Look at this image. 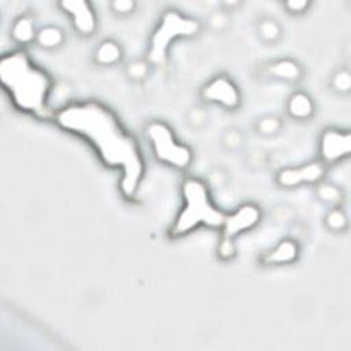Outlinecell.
<instances>
[{
  "instance_id": "obj_1",
  "label": "cell",
  "mask_w": 351,
  "mask_h": 351,
  "mask_svg": "<svg viewBox=\"0 0 351 351\" xmlns=\"http://www.w3.org/2000/svg\"><path fill=\"white\" fill-rule=\"evenodd\" d=\"M56 122L90 140L107 166L122 169L121 191L125 197H134L144 174V159L136 140L107 107L96 101L67 106L59 110Z\"/></svg>"
},
{
  "instance_id": "obj_2",
  "label": "cell",
  "mask_w": 351,
  "mask_h": 351,
  "mask_svg": "<svg viewBox=\"0 0 351 351\" xmlns=\"http://www.w3.org/2000/svg\"><path fill=\"white\" fill-rule=\"evenodd\" d=\"M0 80L18 108L37 115L47 114L49 78L25 52H12L1 58Z\"/></svg>"
},
{
  "instance_id": "obj_3",
  "label": "cell",
  "mask_w": 351,
  "mask_h": 351,
  "mask_svg": "<svg viewBox=\"0 0 351 351\" xmlns=\"http://www.w3.org/2000/svg\"><path fill=\"white\" fill-rule=\"evenodd\" d=\"M184 207L170 228L171 237H180L199 225L222 228L226 215L208 199V186L197 178L188 177L182 182Z\"/></svg>"
},
{
  "instance_id": "obj_4",
  "label": "cell",
  "mask_w": 351,
  "mask_h": 351,
  "mask_svg": "<svg viewBox=\"0 0 351 351\" xmlns=\"http://www.w3.org/2000/svg\"><path fill=\"white\" fill-rule=\"evenodd\" d=\"M200 22L184 16L176 10H167L149 38V47L147 52V60L151 64L160 66L165 63L167 49L174 38L180 37H195L200 33Z\"/></svg>"
},
{
  "instance_id": "obj_5",
  "label": "cell",
  "mask_w": 351,
  "mask_h": 351,
  "mask_svg": "<svg viewBox=\"0 0 351 351\" xmlns=\"http://www.w3.org/2000/svg\"><path fill=\"white\" fill-rule=\"evenodd\" d=\"M145 136L159 162L167 163L176 169H185L191 165V148L177 141L171 129L166 123L160 121H151L145 126Z\"/></svg>"
},
{
  "instance_id": "obj_6",
  "label": "cell",
  "mask_w": 351,
  "mask_h": 351,
  "mask_svg": "<svg viewBox=\"0 0 351 351\" xmlns=\"http://www.w3.org/2000/svg\"><path fill=\"white\" fill-rule=\"evenodd\" d=\"M200 99L206 104H217L229 111L239 108L241 93L234 81L226 75H215L200 89Z\"/></svg>"
},
{
  "instance_id": "obj_7",
  "label": "cell",
  "mask_w": 351,
  "mask_h": 351,
  "mask_svg": "<svg viewBox=\"0 0 351 351\" xmlns=\"http://www.w3.org/2000/svg\"><path fill=\"white\" fill-rule=\"evenodd\" d=\"M319 160L325 165H335L351 152V133L337 128H326L319 134L318 140Z\"/></svg>"
},
{
  "instance_id": "obj_8",
  "label": "cell",
  "mask_w": 351,
  "mask_h": 351,
  "mask_svg": "<svg viewBox=\"0 0 351 351\" xmlns=\"http://www.w3.org/2000/svg\"><path fill=\"white\" fill-rule=\"evenodd\" d=\"M326 167L319 159L302 166L281 167L276 174V182L281 188H296L304 184H318L325 178Z\"/></svg>"
},
{
  "instance_id": "obj_9",
  "label": "cell",
  "mask_w": 351,
  "mask_h": 351,
  "mask_svg": "<svg viewBox=\"0 0 351 351\" xmlns=\"http://www.w3.org/2000/svg\"><path fill=\"white\" fill-rule=\"evenodd\" d=\"M58 5L71 16L73 27L80 36L89 37L95 34L97 29V16L89 1L63 0Z\"/></svg>"
},
{
  "instance_id": "obj_10",
  "label": "cell",
  "mask_w": 351,
  "mask_h": 351,
  "mask_svg": "<svg viewBox=\"0 0 351 351\" xmlns=\"http://www.w3.org/2000/svg\"><path fill=\"white\" fill-rule=\"evenodd\" d=\"M261 210L252 203H245L240 206L230 215H226L222 225V234L225 237L234 239L239 233L254 228L261 221Z\"/></svg>"
},
{
  "instance_id": "obj_11",
  "label": "cell",
  "mask_w": 351,
  "mask_h": 351,
  "mask_svg": "<svg viewBox=\"0 0 351 351\" xmlns=\"http://www.w3.org/2000/svg\"><path fill=\"white\" fill-rule=\"evenodd\" d=\"M299 256V245L295 239H282L274 247L261 255V262L265 266L291 265Z\"/></svg>"
},
{
  "instance_id": "obj_12",
  "label": "cell",
  "mask_w": 351,
  "mask_h": 351,
  "mask_svg": "<svg viewBox=\"0 0 351 351\" xmlns=\"http://www.w3.org/2000/svg\"><path fill=\"white\" fill-rule=\"evenodd\" d=\"M265 73L278 81L284 82H299L304 75L303 66L291 58H280L266 64Z\"/></svg>"
},
{
  "instance_id": "obj_13",
  "label": "cell",
  "mask_w": 351,
  "mask_h": 351,
  "mask_svg": "<svg viewBox=\"0 0 351 351\" xmlns=\"http://www.w3.org/2000/svg\"><path fill=\"white\" fill-rule=\"evenodd\" d=\"M285 111L295 121H308L315 112V104L308 93L295 90L287 99Z\"/></svg>"
},
{
  "instance_id": "obj_14",
  "label": "cell",
  "mask_w": 351,
  "mask_h": 351,
  "mask_svg": "<svg viewBox=\"0 0 351 351\" xmlns=\"http://www.w3.org/2000/svg\"><path fill=\"white\" fill-rule=\"evenodd\" d=\"M122 56L123 51L119 43L110 38L100 41L93 51V62L101 67H111L118 64L122 60Z\"/></svg>"
},
{
  "instance_id": "obj_15",
  "label": "cell",
  "mask_w": 351,
  "mask_h": 351,
  "mask_svg": "<svg viewBox=\"0 0 351 351\" xmlns=\"http://www.w3.org/2000/svg\"><path fill=\"white\" fill-rule=\"evenodd\" d=\"M255 32L258 38L266 45L277 44L282 38V26L273 16L261 18L256 23Z\"/></svg>"
},
{
  "instance_id": "obj_16",
  "label": "cell",
  "mask_w": 351,
  "mask_h": 351,
  "mask_svg": "<svg viewBox=\"0 0 351 351\" xmlns=\"http://www.w3.org/2000/svg\"><path fill=\"white\" fill-rule=\"evenodd\" d=\"M37 30L34 21L29 15L18 16L11 25V37L18 44H30L36 41Z\"/></svg>"
},
{
  "instance_id": "obj_17",
  "label": "cell",
  "mask_w": 351,
  "mask_h": 351,
  "mask_svg": "<svg viewBox=\"0 0 351 351\" xmlns=\"http://www.w3.org/2000/svg\"><path fill=\"white\" fill-rule=\"evenodd\" d=\"M64 32L55 25H45L40 29H37L36 43L40 48L47 51L58 49L64 43Z\"/></svg>"
},
{
  "instance_id": "obj_18",
  "label": "cell",
  "mask_w": 351,
  "mask_h": 351,
  "mask_svg": "<svg viewBox=\"0 0 351 351\" xmlns=\"http://www.w3.org/2000/svg\"><path fill=\"white\" fill-rule=\"evenodd\" d=\"M315 197L324 203L328 207H336V206H341L343 200H344V192L343 189L333 184V182H328V181H319L318 184H315Z\"/></svg>"
},
{
  "instance_id": "obj_19",
  "label": "cell",
  "mask_w": 351,
  "mask_h": 351,
  "mask_svg": "<svg viewBox=\"0 0 351 351\" xmlns=\"http://www.w3.org/2000/svg\"><path fill=\"white\" fill-rule=\"evenodd\" d=\"M282 126L284 121L281 117L276 114H266L255 121L254 129L261 137H274L282 130Z\"/></svg>"
},
{
  "instance_id": "obj_20",
  "label": "cell",
  "mask_w": 351,
  "mask_h": 351,
  "mask_svg": "<svg viewBox=\"0 0 351 351\" xmlns=\"http://www.w3.org/2000/svg\"><path fill=\"white\" fill-rule=\"evenodd\" d=\"M324 225L332 233H343L348 228V217L341 206L329 207L324 215Z\"/></svg>"
},
{
  "instance_id": "obj_21",
  "label": "cell",
  "mask_w": 351,
  "mask_h": 351,
  "mask_svg": "<svg viewBox=\"0 0 351 351\" xmlns=\"http://www.w3.org/2000/svg\"><path fill=\"white\" fill-rule=\"evenodd\" d=\"M184 122L193 132L203 130L210 123V112L204 106L195 104L186 110Z\"/></svg>"
},
{
  "instance_id": "obj_22",
  "label": "cell",
  "mask_w": 351,
  "mask_h": 351,
  "mask_svg": "<svg viewBox=\"0 0 351 351\" xmlns=\"http://www.w3.org/2000/svg\"><path fill=\"white\" fill-rule=\"evenodd\" d=\"M329 88L336 95H348L351 92V71L347 66H341L330 74Z\"/></svg>"
},
{
  "instance_id": "obj_23",
  "label": "cell",
  "mask_w": 351,
  "mask_h": 351,
  "mask_svg": "<svg viewBox=\"0 0 351 351\" xmlns=\"http://www.w3.org/2000/svg\"><path fill=\"white\" fill-rule=\"evenodd\" d=\"M219 141L225 151L239 152L240 149H243V147L245 144V136L241 129H239L236 126H230L223 130Z\"/></svg>"
},
{
  "instance_id": "obj_24",
  "label": "cell",
  "mask_w": 351,
  "mask_h": 351,
  "mask_svg": "<svg viewBox=\"0 0 351 351\" xmlns=\"http://www.w3.org/2000/svg\"><path fill=\"white\" fill-rule=\"evenodd\" d=\"M151 71V63L147 59H133L125 67L126 77L133 82L144 81Z\"/></svg>"
},
{
  "instance_id": "obj_25",
  "label": "cell",
  "mask_w": 351,
  "mask_h": 351,
  "mask_svg": "<svg viewBox=\"0 0 351 351\" xmlns=\"http://www.w3.org/2000/svg\"><path fill=\"white\" fill-rule=\"evenodd\" d=\"M230 180L229 171L219 165H215L207 170L206 174V185L213 189H222L228 185Z\"/></svg>"
},
{
  "instance_id": "obj_26",
  "label": "cell",
  "mask_w": 351,
  "mask_h": 351,
  "mask_svg": "<svg viewBox=\"0 0 351 351\" xmlns=\"http://www.w3.org/2000/svg\"><path fill=\"white\" fill-rule=\"evenodd\" d=\"M229 25H230V15L222 8L211 11L207 16V26L214 33H223L225 30H228Z\"/></svg>"
},
{
  "instance_id": "obj_27",
  "label": "cell",
  "mask_w": 351,
  "mask_h": 351,
  "mask_svg": "<svg viewBox=\"0 0 351 351\" xmlns=\"http://www.w3.org/2000/svg\"><path fill=\"white\" fill-rule=\"evenodd\" d=\"M217 256L219 261L222 262H229L232 261L236 254H237V248H236V243L233 241V239L230 237H225V236H221V239L218 240V244H217Z\"/></svg>"
},
{
  "instance_id": "obj_28",
  "label": "cell",
  "mask_w": 351,
  "mask_h": 351,
  "mask_svg": "<svg viewBox=\"0 0 351 351\" xmlns=\"http://www.w3.org/2000/svg\"><path fill=\"white\" fill-rule=\"evenodd\" d=\"M108 8L114 15L123 18L136 11L137 3L134 0H112L108 3Z\"/></svg>"
},
{
  "instance_id": "obj_29",
  "label": "cell",
  "mask_w": 351,
  "mask_h": 351,
  "mask_svg": "<svg viewBox=\"0 0 351 351\" xmlns=\"http://www.w3.org/2000/svg\"><path fill=\"white\" fill-rule=\"evenodd\" d=\"M311 5L308 0H287L282 3L284 10L291 15H302L304 14Z\"/></svg>"
},
{
  "instance_id": "obj_30",
  "label": "cell",
  "mask_w": 351,
  "mask_h": 351,
  "mask_svg": "<svg viewBox=\"0 0 351 351\" xmlns=\"http://www.w3.org/2000/svg\"><path fill=\"white\" fill-rule=\"evenodd\" d=\"M265 152H261V154H252L251 155V162H250V165L252 166V165H258V166H265L266 163H267V160H266V156L263 155Z\"/></svg>"
},
{
  "instance_id": "obj_31",
  "label": "cell",
  "mask_w": 351,
  "mask_h": 351,
  "mask_svg": "<svg viewBox=\"0 0 351 351\" xmlns=\"http://www.w3.org/2000/svg\"><path fill=\"white\" fill-rule=\"evenodd\" d=\"M239 5H241V3H240V1H236V0H230V1H222V3L219 4V7H221L223 11H226V12L232 11L234 7H239Z\"/></svg>"
}]
</instances>
